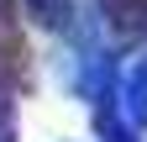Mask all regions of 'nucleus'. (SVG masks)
I'll use <instances>...</instances> for the list:
<instances>
[{"mask_svg":"<svg viewBox=\"0 0 147 142\" xmlns=\"http://www.w3.org/2000/svg\"><path fill=\"white\" fill-rule=\"evenodd\" d=\"M126 126H147V58L131 63V74H126Z\"/></svg>","mask_w":147,"mask_h":142,"instance_id":"f257e3e1","label":"nucleus"},{"mask_svg":"<svg viewBox=\"0 0 147 142\" xmlns=\"http://www.w3.org/2000/svg\"><path fill=\"white\" fill-rule=\"evenodd\" d=\"M32 16L47 21V26H63L68 21V0H32Z\"/></svg>","mask_w":147,"mask_h":142,"instance_id":"f03ea898","label":"nucleus"},{"mask_svg":"<svg viewBox=\"0 0 147 142\" xmlns=\"http://www.w3.org/2000/svg\"><path fill=\"white\" fill-rule=\"evenodd\" d=\"M100 142H137V137H131V126H121L116 116L100 111Z\"/></svg>","mask_w":147,"mask_h":142,"instance_id":"7ed1b4c3","label":"nucleus"}]
</instances>
